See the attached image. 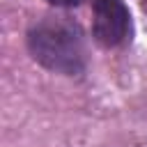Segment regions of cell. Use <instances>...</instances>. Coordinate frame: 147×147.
Here are the masks:
<instances>
[{
    "mask_svg": "<svg viewBox=\"0 0 147 147\" xmlns=\"http://www.w3.org/2000/svg\"><path fill=\"white\" fill-rule=\"evenodd\" d=\"M28 48L32 57L57 74L76 76L85 67L83 37L76 23L64 18H44L28 32Z\"/></svg>",
    "mask_w": 147,
    "mask_h": 147,
    "instance_id": "1",
    "label": "cell"
},
{
    "mask_svg": "<svg viewBox=\"0 0 147 147\" xmlns=\"http://www.w3.org/2000/svg\"><path fill=\"white\" fill-rule=\"evenodd\" d=\"M92 32L101 46H119L131 34V14L122 0H92Z\"/></svg>",
    "mask_w": 147,
    "mask_h": 147,
    "instance_id": "2",
    "label": "cell"
},
{
    "mask_svg": "<svg viewBox=\"0 0 147 147\" xmlns=\"http://www.w3.org/2000/svg\"><path fill=\"white\" fill-rule=\"evenodd\" d=\"M51 5H55V7H74V5H78L80 0H48Z\"/></svg>",
    "mask_w": 147,
    "mask_h": 147,
    "instance_id": "3",
    "label": "cell"
}]
</instances>
